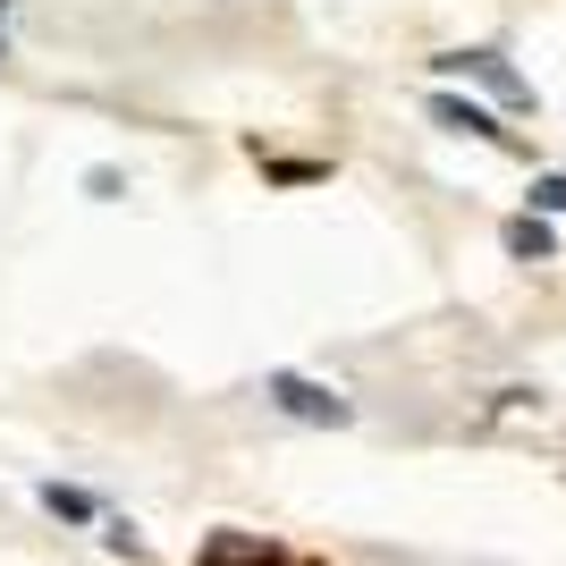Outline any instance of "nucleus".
Listing matches in <instances>:
<instances>
[{
	"label": "nucleus",
	"mask_w": 566,
	"mask_h": 566,
	"mask_svg": "<svg viewBox=\"0 0 566 566\" xmlns=\"http://www.w3.org/2000/svg\"><path fill=\"white\" fill-rule=\"evenodd\" d=\"M262 398L280 406L287 423H322V431H338V423H355V406L338 398L331 380H313V373H262Z\"/></svg>",
	"instance_id": "1"
},
{
	"label": "nucleus",
	"mask_w": 566,
	"mask_h": 566,
	"mask_svg": "<svg viewBox=\"0 0 566 566\" xmlns=\"http://www.w3.org/2000/svg\"><path fill=\"white\" fill-rule=\"evenodd\" d=\"M43 507H51V516H69V524H85V516H94V499H85V491H69V482H43Z\"/></svg>",
	"instance_id": "6"
},
{
	"label": "nucleus",
	"mask_w": 566,
	"mask_h": 566,
	"mask_svg": "<svg viewBox=\"0 0 566 566\" xmlns=\"http://www.w3.org/2000/svg\"><path fill=\"white\" fill-rule=\"evenodd\" d=\"M431 118H440V127H457V136H482V144H499V136H507V127H499L491 111H473V102H457V94H440V102H431Z\"/></svg>",
	"instance_id": "4"
},
{
	"label": "nucleus",
	"mask_w": 566,
	"mask_h": 566,
	"mask_svg": "<svg viewBox=\"0 0 566 566\" xmlns=\"http://www.w3.org/2000/svg\"><path fill=\"white\" fill-rule=\"evenodd\" d=\"M533 212H566V178H533Z\"/></svg>",
	"instance_id": "7"
},
{
	"label": "nucleus",
	"mask_w": 566,
	"mask_h": 566,
	"mask_svg": "<svg viewBox=\"0 0 566 566\" xmlns=\"http://www.w3.org/2000/svg\"><path fill=\"white\" fill-rule=\"evenodd\" d=\"M507 254L516 262H549V229L542 220H507Z\"/></svg>",
	"instance_id": "5"
},
{
	"label": "nucleus",
	"mask_w": 566,
	"mask_h": 566,
	"mask_svg": "<svg viewBox=\"0 0 566 566\" xmlns=\"http://www.w3.org/2000/svg\"><path fill=\"white\" fill-rule=\"evenodd\" d=\"M0 18H9V0H0Z\"/></svg>",
	"instance_id": "8"
},
{
	"label": "nucleus",
	"mask_w": 566,
	"mask_h": 566,
	"mask_svg": "<svg viewBox=\"0 0 566 566\" xmlns=\"http://www.w3.org/2000/svg\"><path fill=\"white\" fill-rule=\"evenodd\" d=\"M431 69H440V76H482V85H491V94H507V102H533V85H524V76L507 69V60H499V51H440V60H431Z\"/></svg>",
	"instance_id": "2"
},
{
	"label": "nucleus",
	"mask_w": 566,
	"mask_h": 566,
	"mask_svg": "<svg viewBox=\"0 0 566 566\" xmlns=\"http://www.w3.org/2000/svg\"><path fill=\"white\" fill-rule=\"evenodd\" d=\"M195 566H305V558H287V549H271L262 533H212V542L195 549Z\"/></svg>",
	"instance_id": "3"
}]
</instances>
